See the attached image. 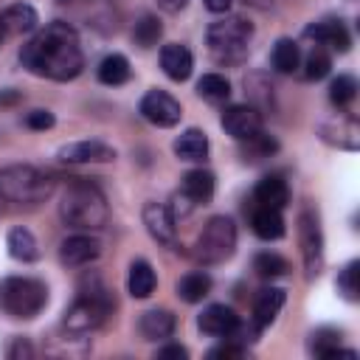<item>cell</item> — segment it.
<instances>
[{
    "label": "cell",
    "mask_w": 360,
    "mask_h": 360,
    "mask_svg": "<svg viewBox=\"0 0 360 360\" xmlns=\"http://www.w3.org/2000/svg\"><path fill=\"white\" fill-rule=\"evenodd\" d=\"M20 62L37 73L56 82L76 79L84 68V56L79 48V37L68 22H51L20 51Z\"/></svg>",
    "instance_id": "6da1fadb"
},
{
    "label": "cell",
    "mask_w": 360,
    "mask_h": 360,
    "mask_svg": "<svg viewBox=\"0 0 360 360\" xmlns=\"http://www.w3.org/2000/svg\"><path fill=\"white\" fill-rule=\"evenodd\" d=\"M59 214L62 219L70 225V228H104L107 219H110V211H107V202H104V194L90 186V183H82L79 177H73L70 188L65 191L62 202H59Z\"/></svg>",
    "instance_id": "7a4b0ae2"
},
{
    "label": "cell",
    "mask_w": 360,
    "mask_h": 360,
    "mask_svg": "<svg viewBox=\"0 0 360 360\" xmlns=\"http://www.w3.org/2000/svg\"><path fill=\"white\" fill-rule=\"evenodd\" d=\"M53 194V180L39 172L37 166H25V163H17V166H6L0 169V197L3 200H11V202H42Z\"/></svg>",
    "instance_id": "3957f363"
},
{
    "label": "cell",
    "mask_w": 360,
    "mask_h": 360,
    "mask_svg": "<svg viewBox=\"0 0 360 360\" xmlns=\"http://www.w3.org/2000/svg\"><path fill=\"white\" fill-rule=\"evenodd\" d=\"M48 304V287L39 278L11 276L0 281V309L11 318H34Z\"/></svg>",
    "instance_id": "277c9868"
},
{
    "label": "cell",
    "mask_w": 360,
    "mask_h": 360,
    "mask_svg": "<svg viewBox=\"0 0 360 360\" xmlns=\"http://www.w3.org/2000/svg\"><path fill=\"white\" fill-rule=\"evenodd\" d=\"M236 250V225L231 217H211L202 228V233L197 236L194 245V256L202 264H219L225 259H231Z\"/></svg>",
    "instance_id": "5b68a950"
},
{
    "label": "cell",
    "mask_w": 360,
    "mask_h": 360,
    "mask_svg": "<svg viewBox=\"0 0 360 360\" xmlns=\"http://www.w3.org/2000/svg\"><path fill=\"white\" fill-rule=\"evenodd\" d=\"M110 298L104 295V290H87L82 292L70 309L65 312V329L73 332V335H84V332H93L96 326L104 323V318L110 315Z\"/></svg>",
    "instance_id": "8992f818"
},
{
    "label": "cell",
    "mask_w": 360,
    "mask_h": 360,
    "mask_svg": "<svg viewBox=\"0 0 360 360\" xmlns=\"http://www.w3.org/2000/svg\"><path fill=\"white\" fill-rule=\"evenodd\" d=\"M250 37H253V25H250L248 20H242V17L217 20V22H211L208 31H205V39H208L211 51H214L217 56H225V59L239 56V53L245 51V45H248Z\"/></svg>",
    "instance_id": "52a82bcc"
},
{
    "label": "cell",
    "mask_w": 360,
    "mask_h": 360,
    "mask_svg": "<svg viewBox=\"0 0 360 360\" xmlns=\"http://www.w3.org/2000/svg\"><path fill=\"white\" fill-rule=\"evenodd\" d=\"M298 242H301L307 278L321 276V270H323V233H321V222L312 211H304L298 217Z\"/></svg>",
    "instance_id": "ba28073f"
},
{
    "label": "cell",
    "mask_w": 360,
    "mask_h": 360,
    "mask_svg": "<svg viewBox=\"0 0 360 360\" xmlns=\"http://www.w3.org/2000/svg\"><path fill=\"white\" fill-rule=\"evenodd\" d=\"M141 115L155 127H174L180 121L183 110L166 90H149L141 98Z\"/></svg>",
    "instance_id": "9c48e42d"
},
{
    "label": "cell",
    "mask_w": 360,
    "mask_h": 360,
    "mask_svg": "<svg viewBox=\"0 0 360 360\" xmlns=\"http://www.w3.org/2000/svg\"><path fill=\"white\" fill-rule=\"evenodd\" d=\"M222 129L236 141H248L256 132H262V115L248 104H233L222 112Z\"/></svg>",
    "instance_id": "30bf717a"
},
{
    "label": "cell",
    "mask_w": 360,
    "mask_h": 360,
    "mask_svg": "<svg viewBox=\"0 0 360 360\" xmlns=\"http://www.w3.org/2000/svg\"><path fill=\"white\" fill-rule=\"evenodd\" d=\"M62 163H107L115 160V149L104 141H76L59 149Z\"/></svg>",
    "instance_id": "8fae6325"
},
{
    "label": "cell",
    "mask_w": 360,
    "mask_h": 360,
    "mask_svg": "<svg viewBox=\"0 0 360 360\" xmlns=\"http://www.w3.org/2000/svg\"><path fill=\"white\" fill-rule=\"evenodd\" d=\"M98 253H101L98 239L84 236V233L68 236V239L59 245V259H62V264H68V267H82V264H90L93 259H98Z\"/></svg>",
    "instance_id": "7c38bea8"
},
{
    "label": "cell",
    "mask_w": 360,
    "mask_h": 360,
    "mask_svg": "<svg viewBox=\"0 0 360 360\" xmlns=\"http://www.w3.org/2000/svg\"><path fill=\"white\" fill-rule=\"evenodd\" d=\"M197 323H200V329L205 335L228 338V335H233L239 329V315L231 307H225V304H211V307L202 309V315H200Z\"/></svg>",
    "instance_id": "4fadbf2b"
},
{
    "label": "cell",
    "mask_w": 360,
    "mask_h": 360,
    "mask_svg": "<svg viewBox=\"0 0 360 360\" xmlns=\"http://www.w3.org/2000/svg\"><path fill=\"white\" fill-rule=\"evenodd\" d=\"M143 225L149 231L152 239H158L160 245H172L174 242V214L160 205V202H146L143 205Z\"/></svg>",
    "instance_id": "5bb4252c"
},
{
    "label": "cell",
    "mask_w": 360,
    "mask_h": 360,
    "mask_svg": "<svg viewBox=\"0 0 360 360\" xmlns=\"http://www.w3.org/2000/svg\"><path fill=\"white\" fill-rule=\"evenodd\" d=\"M160 68L169 79L174 82H186L191 76V68H194V59H191V51L180 42H169L163 45L160 51Z\"/></svg>",
    "instance_id": "9a60e30c"
},
{
    "label": "cell",
    "mask_w": 360,
    "mask_h": 360,
    "mask_svg": "<svg viewBox=\"0 0 360 360\" xmlns=\"http://www.w3.org/2000/svg\"><path fill=\"white\" fill-rule=\"evenodd\" d=\"M309 39H315L318 45H329V48H335V51H349V45H352V39H349V31H346V25L340 22V20H321V22H315V25H309L307 31H304Z\"/></svg>",
    "instance_id": "2e32d148"
},
{
    "label": "cell",
    "mask_w": 360,
    "mask_h": 360,
    "mask_svg": "<svg viewBox=\"0 0 360 360\" xmlns=\"http://www.w3.org/2000/svg\"><path fill=\"white\" fill-rule=\"evenodd\" d=\"M253 197H256L259 205H264V208H278V211H281V208L290 202L287 180H284L281 174H267V177H262V180L256 183Z\"/></svg>",
    "instance_id": "e0dca14e"
},
{
    "label": "cell",
    "mask_w": 360,
    "mask_h": 360,
    "mask_svg": "<svg viewBox=\"0 0 360 360\" xmlns=\"http://www.w3.org/2000/svg\"><path fill=\"white\" fill-rule=\"evenodd\" d=\"M284 290H278V287H267V290H262L259 295H256V304H253V321H256V329H264V326H270L273 321H276V315L281 312V307H284Z\"/></svg>",
    "instance_id": "ac0fdd59"
},
{
    "label": "cell",
    "mask_w": 360,
    "mask_h": 360,
    "mask_svg": "<svg viewBox=\"0 0 360 360\" xmlns=\"http://www.w3.org/2000/svg\"><path fill=\"white\" fill-rule=\"evenodd\" d=\"M174 323L177 321H174V315L169 309H149V312L141 315L138 329H141L143 340H163V338H169L174 332Z\"/></svg>",
    "instance_id": "d6986e66"
},
{
    "label": "cell",
    "mask_w": 360,
    "mask_h": 360,
    "mask_svg": "<svg viewBox=\"0 0 360 360\" xmlns=\"http://www.w3.org/2000/svg\"><path fill=\"white\" fill-rule=\"evenodd\" d=\"M155 284H158V276L152 270L149 262L138 259L129 264V276H127V290L132 298H149L155 292Z\"/></svg>",
    "instance_id": "ffe728a7"
},
{
    "label": "cell",
    "mask_w": 360,
    "mask_h": 360,
    "mask_svg": "<svg viewBox=\"0 0 360 360\" xmlns=\"http://www.w3.org/2000/svg\"><path fill=\"white\" fill-rule=\"evenodd\" d=\"M183 197L191 202H208L214 197V174L205 169H191L183 174Z\"/></svg>",
    "instance_id": "44dd1931"
},
{
    "label": "cell",
    "mask_w": 360,
    "mask_h": 360,
    "mask_svg": "<svg viewBox=\"0 0 360 360\" xmlns=\"http://www.w3.org/2000/svg\"><path fill=\"white\" fill-rule=\"evenodd\" d=\"M253 233L259 236V239H281L284 236V217H281V211L278 208H264V205H259L256 211H253Z\"/></svg>",
    "instance_id": "7402d4cb"
},
{
    "label": "cell",
    "mask_w": 360,
    "mask_h": 360,
    "mask_svg": "<svg viewBox=\"0 0 360 360\" xmlns=\"http://www.w3.org/2000/svg\"><path fill=\"white\" fill-rule=\"evenodd\" d=\"M0 22H3L6 31H11V34H28V31L37 28L39 17H37V11H34L28 3H17V6H8V8L3 11Z\"/></svg>",
    "instance_id": "603a6c76"
},
{
    "label": "cell",
    "mask_w": 360,
    "mask_h": 360,
    "mask_svg": "<svg viewBox=\"0 0 360 360\" xmlns=\"http://www.w3.org/2000/svg\"><path fill=\"white\" fill-rule=\"evenodd\" d=\"M174 155L180 160H202L208 155V138L202 129H186L177 141H174Z\"/></svg>",
    "instance_id": "cb8c5ba5"
},
{
    "label": "cell",
    "mask_w": 360,
    "mask_h": 360,
    "mask_svg": "<svg viewBox=\"0 0 360 360\" xmlns=\"http://www.w3.org/2000/svg\"><path fill=\"white\" fill-rule=\"evenodd\" d=\"M208 292H211V276L202 273V270L186 273V276L177 281V295H180L186 304H197V301H202Z\"/></svg>",
    "instance_id": "d4e9b609"
},
{
    "label": "cell",
    "mask_w": 360,
    "mask_h": 360,
    "mask_svg": "<svg viewBox=\"0 0 360 360\" xmlns=\"http://www.w3.org/2000/svg\"><path fill=\"white\" fill-rule=\"evenodd\" d=\"M309 349H312L315 357H338V354L354 357V352L340 349V332L338 329H318V332H312Z\"/></svg>",
    "instance_id": "484cf974"
},
{
    "label": "cell",
    "mask_w": 360,
    "mask_h": 360,
    "mask_svg": "<svg viewBox=\"0 0 360 360\" xmlns=\"http://www.w3.org/2000/svg\"><path fill=\"white\" fill-rule=\"evenodd\" d=\"M8 253L20 262H34L39 256V245H37V236L28 231V228H14L8 233Z\"/></svg>",
    "instance_id": "4316f807"
},
{
    "label": "cell",
    "mask_w": 360,
    "mask_h": 360,
    "mask_svg": "<svg viewBox=\"0 0 360 360\" xmlns=\"http://www.w3.org/2000/svg\"><path fill=\"white\" fill-rule=\"evenodd\" d=\"M270 62H273V68L278 70V73H292L298 65H301V51H298V45L292 42V39H278L276 45H273V53H270Z\"/></svg>",
    "instance_id": "83f0119b"
},
{
    "label": "cell",
    "mask_w": 360,
    "mask_h": 360,
    "mask_svg": "<svg viewBox=\"0 0 360 360\" xmlns=\"http://www.w3.org/2000/svg\"><path fill=\"white\" fill-rule=\"evenodd\" d=\"M129 79V62L121 53H110L98 65V82L104 84H124Z\"/></svg>",
    "instance_id": "f1b7e54d"
},
{
    "label": "cell",
    "mask_w": 360,
    "mask_h": 360,
    "mask_svg": "<svg viewBox=\"0 0 360 360\" xmlns=\"http://www.w3.org/2000/svg\"><path fill=\"white\" fill-rule=\"evenodd\" d=\"M163 34V25L155 14H143L138 22H135V31H132V39L141 45V48H152Z\"/></svg>",
    "instance_id": "f546056e"
},
{
    "label": "cell",
    "mask_w": 360,
    "mask_h": 360,
    "mask_svg": "<svg viewBox=\"0 0 360 360\" xmlns=\"http://www.w3.org/2000/svg\"><path fill=\"white\" fill-rule=\"evenodd\" d=\"M197 93L208 101H222L231 96V82L219 73H205L200 82H197Z\"/></svg>",
    "instance_id": "4dcf8cb0"
},
{
    "label": "cell",
    "mask_w": 360,
    "mask_h": 360,
    "mask_svg": "<svg viewBox=\"0 0 360 360\" xmlns=\"http://www.w3.org/2000/svg\"><path fill=\"white\" fill-rule=\"evenodd\" d=\"M253 270H256V276H262V278H281V276L290 273V264H287V259H281L278 253H259V256L253 259Z\"/></svg>",
    "instance_id": "1f68e13d"
},
{
    "label": "cell",
    "mask_w": 360,
    "mask_h": 360,
    "mask_svg": "<svg viewBox=\"0 0 360 360\" xmlns=\"http://www.w3.org/2000/svg\"><path fill=\"white\" fill-rule=\"evenodd\" d=\"M354 96H357V82H354V76H338V79L332 82V87H329V98H332L335 107L352 104Z\"/></svg>",
    "instance_id": "d6a6232c"
},
{
    "label": "cell",
    "mask_w": 360,
    "mask_h": 360,
    "mask_svg": "<svg viewBox=\"0 0 360 360\" xmlns=\"http://www.w3.org/2000/svg\"><path fill=\"white\" fill-rule=\"evenodd\" d=\"M329 68H332L329 53H326L323 48H315V51H309V56H307V62H304V76L312 79V82H318V79H323V76L329 73Z\"/></svg>",
    "instance_id": "836d02e7"
},
{
    "label": "cell",
    "mask_w": 360,
    "mask_h": 360,
    "mask_svg": "<svg viewBox=\"0 0 360 360\" xmlns=\"http://www.w3.org/2000/svg\"><path fill=\"white\" fill-rule=\"evenodd\" d=\"M357 273H360V262H349V264L340 270V276H338V290H340L343 298H349V301H357V292H360V287H357Z\"/></svg>",
    "instance_id": "e575fe53"
},
{
    "label": "cell",
    "mask_w": 360,
    "mask_h": 360,
    "mask_svg": "<svg viewBox=\"0 0 360 360\" xmlns=\"http://www.w3.org/2000/svg\"><path fill=\"white\" fill-rule=\"evenodd\" d=\"M25 127H31V129H51V127H53V112H48V110H34V112L25 115Z\"/></svg>",
    "instance_id": "d590c367"
},
{
    "label": "cell",
    "mask_w": 360,
    "mask_h": 360,
    "mask_svg": "<svg viewBox=\"0 0 360 360\" xmlns=\"http://www.w3.org/2000/svg\"><path fill=\"white\" fill-rule=\"evenodd\" d=\"M248 349L245 346H236V343H222V346H214L211 352H208V357H242Z\"/></svg>",
    "instance_id": "8d00e7d4"
},
{
    "label": "cell",
    "mask_w": 360,
    "mask_h": 360,
    "mask_svg": "<svg viewBox=\"0 0 360 360\" xmlns=\"http://www.w3.org/2000/svg\"><path fill=\"white\" fill-rule=\"evenodd\" d=\"M158 357H160V360H186V357H188V352H186L180 343H172V346L158 349Z\"/></svg>",
    "instance_id": "74e56055"
},
{
    "label": "cell",
    "mask_w": 360,
    "mask_h": 360,
    "mask_svg": "<svg viewBox=\"0 0 360 360\" xmlns=\"http://www.w3.org/2000/svg\"><path fill=\"white\" fill-rule=\"evenodd\" d=\"M22 354L28 357V354H34V352H31V346H28L25 340H17V343L8 349V357H22Z\"/></svg>",
    "instance_id": "f35d334b"
},
{
    "label": "cell",
    "mask_w": 360,
    "mask_h": 360,
    "mask_svg": "<svg viewBox=\"0 0 360 360\" xmlns=\"http://www.w3.org/2000/svg\"><path fill=\"white\" fill-rule=\"evenodd\" d=\"M158 3H160V8H163V11H169V14H174V11H183L188 0H158Z\"/></svg>",
    "instance_id": "ab89813d"
},
{
    "label": "cell",
    "mask_w": 360,
    "mask_h": 360,
    "mask_svg": "<svg viewBox=\"0 0 360 360\" xmlns=\"http://www.w3.org/2000/svg\"><path fill=\"white\" fill-rule=\"evenodd\" d=\"M205 8L214 14H225L231 8V0H205Z\"/></svg>",
    "instance_id": "60d3db41"
},
{
    "label": "cell",
    "mask_w": 360,
    "mask_h": 360,
    "mask_svg": "<svg viewBox=\"0 0 360 360\" xmlns=\"http://www.w3.org/2000/svg\"><path fill=\"white\" fill-rule=\"evenodd\" d=\"M20 96L17 93H0V104H11V101H17Z\"/></svg>",
    "instance_id": "b9f144b4"
},
{
    "label": "cell",
    "mask_w": 360,
    "mask_h": 360,
    "mask_svg": "<svg viewBox=\"0 0 360 360\" xmlns=\"http://www.w3.org/2000/svg\"><path fill=\"white\" fill-rule=\"evenodd\" d=\"M3 39H6V25L0 22V45H3Z\"/></svg>",
    "instance_id": "7bdbcfd3"
}]
</instances>
